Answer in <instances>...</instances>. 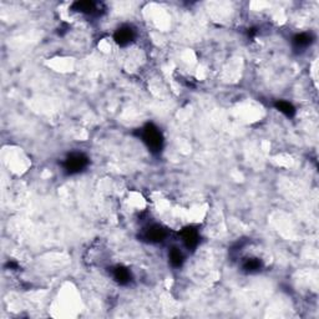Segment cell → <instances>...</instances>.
Instances as JSON below:
<instances>
[{"label": "cell", "mask_w": 319, "mask_h": 319, "mask_svg": "<svg viewBox=\"0 0 319 319\" xmlns=\"http://www.w3.org/2000/svg\"><path fill=\"white\" fill-rule=\"evenodd\" d=\"M140 137H141L142 142L146 145L150 152L153 155H157L162 151L165 144L164 135H162L161 130L152 122H147L144 127L140 130Z\"/></svg>", "instance_id": "cell-1"}, {"label": "cell", "mask_w": 319, "mask_h": 319, "mask_svg": "<svg viewBox=\"0 0 319 319\" xmlns=\"http://www.w3.org/2000/svg\"><path fill=\"white\" fill-rule=\"evenodd\" d=\"M90 164V160L83 152H72L65 157L63 170L66 175H77L83 172Z\"/></svg>", "instance_id": "cell-2"}, {"label": "cell", "mask_w": 319, "mask_h": 319, "mask_svg": "<svg viewBox=\"0 0 319 319\" xmlns=\"http://www.w3.org/2000/svg\"><path fill=\"white\" fill-rule=\"evenodd\" d=\"M167 229L162 227L161 225L157 223H153V225L147 226L146 228L142 232V238H144L148 243H153V245H157V243H162L167 238Z\"/></svg>", "instance_id": "cell-3"}, {"label": "cell", "mask_w": 319, "mask_h": 319, "mask_svg": "<svg viewBox=\"0 0 319 319\" xmlns=\"http://www.w3.org/2000/svg\"><path fill=\"white\" fill-rule=\"evenodd\" d=\"M180 237L183 246L189 251H195L197 248V246L200 245V232L195 227H192V226L184 227L180 232Z\"/></svg>", "instance_id": "cell-4"}, {"label": "cell", "mask_w": 319, "mask_h": 319, "mask_svg": "<svg viewBox=\"0 0 319 319\" xmlns=\"http://www.w3.org/2000/svg\"><path fill=\"white\" fill-rule=\"evenodd\" d=\"M135 36V30L131 26H128V25H124V26H120L115 32L114 40L119 46H127L128 44L132 43Z\"/></svg>", "instance_id": "cell-5"}, {"label": "cell", "mask_w": 319, "mask_h": 319, "mask_svg": "<svg viewBox=\"0 0 319 319\" xmlns=\"http://www.w3.org/2000/svg\"><path fill=\"white\" fill-rule=\"evenodd\" d=\"M313 41H314V38H313L312 34H309V33H299V34H296L292 38L293 49L297 50V51H304V50L312 45Z\"/></svg>", "instance_id": "cell-6"}, {"label": "cell", "mask_w": 319, "mask_h": 319, "mask_svg": "<svg viewBox=\"0 0 319 319\" xmlns=\"http://www.w3.org/2000/svg\"><path fill=\"white\" fill-rule=\"evenodd\" d=\"M113 277L115 282H117L120 285H127L131 282V279H132L130 271L126 267H122V265H117V267L114 268Z\"/></svg>", "instance_id": "cell-7"}, {"label": "cell", "mask_w": 319, "mask_h": 319, "mask_svg": "<svg viewBox=\"0 0 319 319\" xmlns=\"http://www.w3.org/2000/svg\"><path fill=\"white\" fill-rule=\"evenodd\" d=\"M71 9L74 12L81 13V14H86V15H92L97 12V4L94 2H75L74 4L71 5Z\"/></svg>", "instance_id": "cell-8"}, {"label": "cell", "mask_w": 319, "mask_h": 319, "mask_svg": "<svg viewBox=\"0 0 319 319\" xmlns=\"http://www.w3.org/2000/svg\"><path fill=\"white\" fill-rule=\"evenodd\" d=\"M263 268V262L259 258H247L242 263V271L246 273H258Z\"/></svg>", "instance_id": "cell-9"}, {"label": "cell", "mask_w": 319, "mask_h": 319, "mask_svg": "<svg viewBox=\"0 0 319 319\" xmlns=\"http://www.w3.org/2000/svg\"><path fill=\"white\" fill-rule=\"evenodd\" d=\"M169 261L173 268H181L184 263V256L178 247H171L169 251Z\"/></svg>", "instance_id": "cell-10"}, {"label": "cell", "mask_w": 319, "mask_h": 319, "mask_svg": "<svg viewBox=\"0 0 319 319\" xmlns=\"http://www.w3.org/2000/svg\"><path fill=\"white\" fill-rule=\"evenodd\" d=\"M274 108L282 113L283 115H285L287 117H293L296 115V108L292 105L290 102L284 101V100H278L274 103Z\"/></svg>", "instance_id": "cell-11"}]
</instances>
